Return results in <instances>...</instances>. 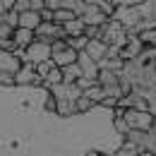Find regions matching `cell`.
Listing matches in <instances>:
<instances>
[{
  "label": "cell",
  "mask_w": 156,
  "mask_h": 156,
  "mask_svg": "<svg viewBox=\"0 0 156 156\" xmlns=\"http://www.w3.org/2000/svg\"><path fill=\"white\" fill-rule=\"evenodd\" d=\"M51 60H53V65H55V67L72 65V62H77V51L67 46V48H62V51H55V53H51Z\"/></svg>",
  "instance_id": "4fadbf2b"
},
{
  "label": "cell",
  "mask_w": 156,
  "mask_h": 156,
  "mask_svg": "<svg viewBox=\"0 0 156 156\" xmlns=\"http://www.w3.org/2000/svg\"><path fill=\"white\" fill-rule=\"evenodd\" d=\"M55 65H53V60H43V62H39V65H34V70H36V75L41 77V82H43V77L53 70Z\"/></svg>",
  "instance_id": "83f0119b"
},
{
  "label": "cell",
  "mask_w": 156,
  "mask_h": 156,
  "mask_svg": "<svg viewBox=\"0 0 156 156\" xmlns=\"http://www.w3.org/2000/svg\"><path fill=\"white\" fill-rule=\"evenodd\" d=\"M75 84H77V87L82 89V91H87V89H89L91 84H96V79H91V77H79L77 82H75Z\"/></svg>",
  "instance_id": "1f68e13d"
},
{
  "label": "cell",
  "mask_w": 156,
  "mask_h": 156,
  "mask_svg": "<svg viewBox=\"0 0 156 156\" xmlns=\"http://www.w3.org/2000/svg\"><path fill=\"white\" fill-rule=\"evenodd\" d=\"M60 72H62V82H77L82 77V70H79L77 62H72V65H65V67H60Z\"/></svg>",
  "instance_id": "d6986e66"
},
{
  "label": "cell",
  "mask_w": 156,
  "mask_h": 156,
  "mask_svg": "<svg viewBox=\"0 0 156 156\" xmlns=\"http://www.w3.org/2000/svg\"><path fill=\"white\" fill-rule=\"evenodd\" d=\"M75 17H77V15H75L72 10H65V7H60V10H55V12H53V22H55V24H60V27H62L65 22L75 20Z\"/></svg>",
  "instance_id": "7402d4cb"
},
{
  "label": "cell",
  "mask_w": 156,
  "mask_h": 156,
  "mask_svg": "<svg viewBox=\"0 0 156 156\" xmlns=\"http://www.w3.org/2000/svg\"><path fill=\"white\" fill-rule=\"evenodd\" d=\"M101 41L108 43L111 48H122L127 43V29L115 20H108L103 24V34H101Z\"/></svg>",
  "instance_id": "7a4b0ae2"
},
{
  "label": "cell",
  "mask_w": 156,
  "mask_h": 156,
  "mask_svg": "<svg viewBox=\"0 0 156 156\" xmlns=\"http://www.w3.org/2000/svg\"><path fill=\"white\" fill-rule=\"evenodd\" d=\"M12 10H15V12H27V10H29V0H15Z\"/></svg>",
  "instance_id": "836d02e7"
},
{
  "label": "cell",
  "mask_w": 156,
  "mask_h": 156,
  "mask_svg": "<svg viewBox=\"0 0 156 156\" xmlns=\"http://www.w3.org/2000/svg\"><path fill=\"white\" fill-rule=\"evenodd\" d=\"M84 53H87L91 60L101 62V60L108 55V43H103L101 39H89V41H87V48H84Z\"/></svg>",
  "instance_id": "30bf717a"
},
{
  "label": "cell",
  "mask_w": 156,
  "mask_h": 156,
  "mask_svg": "<svg viewBox=\"0 0 156 156\" xmlns=\"http://www.w3.org/2000/svg\"><path fill=\"white\" fill-rule=\"evenodd\" d=\"M122 118L127 122L130 130H151L154 125V115L149 111H139V108H122Z\"/></svg>",
  "instance_id": "3957f363"
},
{
  "label": "cell",
  "mask_w": 156,
  "mask_h": 156,
  "mask_svg": "<svg viewBox=\"0 0 156 156\" xmlns=\"http://www.w3.org/2000/svg\"><path fill=\"white\" fill-rule=\"evenodd\" d=\"M2 15H5V7H2V5H0V20H2Z\"/></svg>",
  "instance_id": "60d3db41"
},
{
  "label": "cell",
  "mask_w": 156,
  "mask_h": 156,
  "mask_svg": "<svg viewBox=\"0 0 156 156\" xmlns=\"http://www.w3.org/2000/svg\"><path fill=\"white\" fill-rule=\"evenodd\" d=\"M82 94H84L87 98H91L94 103H101V101L106 98V91H103V87H101L98 82H96V84H91V87H89L87 91H82Z\"/></svg>",
  "instance_id": "ffe728a7"
},
{
  "label": "cell",
  "mask_w": 156,
  "mask_h": 156,
  "mask_svg": "<svg viewBox=\"0 0 156 156\" xmlns=\"http://www.w3.org/2000/svg\"><path fill=\"white\" fill-rule=\"evenodd\" d=\"M94 106H96V103H94L91 98H87L84 94H82V96L75 101V111H77V113H89V111H91Z\"/></svg>",
  "instance_id": "cb8c5ba5"
},
{
  "label": "cell",
  "mask_w": 156,
  "mask_h": 156,
  "mask_svg": "<svg viewBox=\"0 0 156 156\" xmlns=\"http://www.w3.org/2000/svg\"><path fill=\"white\" fill-rule=\"evenodd\" d=\"M34 39L53 43L55 39H65V31H62V27L55 24V22H41L39 27L34 29Z\"/></svg>",
  "instance_id": "8992f818"
},
{
  "label": "cell",
  "mask_w": 156,
  "mask_h": 156,
  "mask_svg": "<svg viewBox=\"0 0 156 156\" xmlns=\"http://www.w3.org/2000/svg\"><path fill=\"white\" fill-rule=\"evenodd\" d=\"M137 60H142V62H154L156 60V46H144Z\"/></svg>",
  "instance_id": "4316f807"
},
{
  "label": "cell",
  "mask_w": 156,
  "mask_h": 156,
  "mask_svg": "<svg viewBox=\"0 0 156 156\" xmlns=\"http://www.w3.org/2000/svg\"><path fill=\"white\" fill-rule=\"evenodd\" d=\"M46 111H51V113H55V98L48 94V98H46Z\"/></svg>",
  "instance_id": "d590c367"
},
{
  "label": "cell",
  "mask_w": 156,
  "mask_h": 156,
  "mask_svg": "<svg viewBox=\"0 0 156 156\" xmlns=\"http://www.w3.org/2000/svg\"><path fill=\"white\" fill-rule=\"evenodd\" d=\"M101 34H103V27H84L87 39H101Z\"/></svg>",
  "instance_id": "f546056e"
},
{
  "label": "cell",
  "mask_w": 156,
  "mask_h": 156,
  "mask_svg": "<svg viewBox=\"0 0 156 156\" xmlns=\"http://www.w3.org/2000/svg\"><path fill=\"white\" fill-rule=\"evenodd\" d=\"M60 82H62V72H60V67H53V70L43 77L41 84H43L46 89H51V87H55V84H60Z\"/></svg>",
  "instance_id": "44dd1931"
},
{
  "label": "cell",
  "mask_w": 156,
  "mask_h": 156,
  "mask_svg": "<svg viewBox=\"0 0 156 156\" xmlns=\"http://www.w3.org/2000/svg\"><path fill=\"white\" fill-rule=\"evenodd\" d=\"M43 7H46V10H51V12H55V10L62 7V0H43Z\"/></svg>",
  "instance_id": "d6a6232c"
},
{
  "label": "cell",
  "mask_w": 156,
  "mask_h": 156,
  "mask_svg": "<svg viewBox=\"0 0 156 156\" xmlns=\"http://www.w3.org/2000/svg\"><path fill=\"white\" fill-rule=\"evenodd\" d=\"M22 65V60L15 55V51H2L0 48V72H17Z\"/></svg>",
  "instance_id": "7c38bea8"
},
{
  "label": "cell",
  "mask_w": 156,
  "mask_h": 156,
  "mask_svg": "<svg viewBox=\"0 0 156 156\" xmlns=\"http://www.w3.org/2000/svg\"><path fill=\"white\" fill-rule=\"evenodd\" d=\"M139 41L144 43V46H156V27H149V29H142L139 34Z\"/></svg>",
  "instance_id": "603a6c76"
},
{
  "label": "cell",
  "mask_w": 156,
  "mask_h": 156,
  "mask_svg": "<svg viewBox=\"0 0 156 156\" xmlns=\"http://www.w3.org/2000/svg\"><path fill=\"white\" fill-rule=\"evenodd\" d=\"M139 2H144V0H113V5H139Z\"/></svg>",
  "instance_id": "8d00e7d4"
},
{
  "label": "cell",
  "mask_w": 156,
  "mask_h": 156,
  "mask_svg": "<svg viewBox=\"0 0 156 156\" xmlns=\"http://www.w3.org/2000/svg\"><path fill=\"white\" fill-rule=\"evenodd\" d=\"M62 31H65V39H67V36H82V34H84V22L79 20V17H75V20L62 24Z\"/></svg>",
  "instance_id": "e0dca14e"
},
{
  "label": "cell",
  "mask_w": 156,
  "mask_h": 156,
  "mask_svg": "<svg viewBox=\"0 0 156 156\" xmlns=\"http://www.w3.org/2000/svg\"><path fill=\"white\" fill-rule=\"evenodd\" d=\"M139 151H137L132 144H127V142H122V147L120 149H115V151H111V154H106V156H137Z\"/></svg>",
  "instance_id": "484cf974"
},
{
  "label": "cell",
  "mask_w": 156,
  "mask_h": 156,
  "mask_svg": "<svg viewBox=\"0 0 156 156\" xmlns=\"http://www.w3.org/2000/svg\"><path fill=\"white\" fill-rule=\"evenodd\" d=\"M41 24V15L36 12V10H27V12H20V24L17 27H22V29H36Z\"/></svg>",
  "instance_id": "9a60e30c"
},
{
  "label": "cell",
  "mask_w": 156,
  "mask_h": 156,
  "mask_svg": "<svg viewBox=\"0 0 156 156\" xmlns=\"http://www.w3.org/2000/svg\"><path fill=\"white\" fill-rule=\"evenodd\" d=\"M55 115H60V118L77 115V111H75V101H55Z\"/></svg>",
  "instance_id": "ac0fdd59"
},
{
  "label": "cell",
  "mask_w": 156,
  "mask_h": 156,
  "mask_svg": "<svg viewBox=\"0 0 156 156\" xmlns=\"http://www.w3.org/2000/svg\"><path fill=\"white\" fill-rule=\"evenodd\" d=\"M29 10L41 12V10H43V0H29Z\"/></svg>",
  "instance_id": "e575fe53"
},
{
  "label": "cell",
  "mask_w": 156,
  "mask_h": 156,
  "mask_svg": "<svg viewBox=\"0 0 156 156\" xmlns=\"http://www.w3.org/2000/svg\"><path fill=\"white\" fill-rule=\"evenodd\" d=\"M87 156H101V154H98V151H89Z\"/></svg>",
  "instance_id": "ab89813d"
},
{
  "label": "cell",
  "mask_w": 156,
  "mask_h": 156,
  "mask_svg": "<svg viewBox=\"0 0 156 156\" xmlns=\"http://www.w3.org/2000/svg\"><path fill=\"white\" fill-rule=\"evenodd\" d=\"M31 41H34V31H31V29H22V27H17V29L12 31V43H15V51H17V48H20V51H24Z\"/></svg>",
  "instance_id": "5bb4252c"
},
{
  "label": "cell",
  "mask_w": 156,
  "mask_h": 156,
  "mask_svg": "<svg viewBox=\"0 0 156 156\" xmlns=\"http://www.w3.org/2000/svg\"><path fill=\"white\" fill-rule=\"evenodd\" d=\"M12 27L10 24H5V22H0V48L2 51H15V43H12Z\"/></svg>",
  "instance_id": "2e32d148"
},
{
  "label": "cell",
  "mask_w": 156,
  "mask_h": 156,
  "mask_svg": "<svg viewBox=\"0 0 156 156\" xmlns=\"http://www.w3.org/2000/svg\"><path fill=\"white\" fill-rule=\"evenodd\" d=\"M65 41H67V46H70V48H75V51L79 53V51H84V48H87V41H89V39L82 34V36H67Z\"/></svg>",
  "instance_id": "d4e9b609"
},
{
  "label": "cell",
  "mask_w": 156,
  "mask_h": 156,
  "mask_svg": "<svg viewBox=\"0 0 156 156\" xmlns=\"http://www.w3.org/2000/svg\"><path fill=\"white\" fill-rule=\"evenodd\" d=\"M48 91H51V96L55 98V101H77L82 96V89H79L75 82H60L55 87H51Z\"/></svg>",
  "instance_id": "52a82bcc"
},
{
  "label": "cell",
  "mask_w": 156,
  "mask_h": 156,
  "mask_svg": "<svg viewBox=\"0 0 156 156\" xmlns=\"http://www.w3.org/2000/svg\"><path fill=\"white\" fill-rule=\"evenodd\" d=\"M137 156H154V154H151V151H139Z\"/></svg>",
  "instance_id": "f35d334b"
},
{
  "label": "cell",
  "mask_w": 156,
  "mask_h": 156,
  "mask_svg": "<svg viewBox=\"0 0 156 156\" xmlns=\"http://www.w3.org/2000/svg\"><path fill=\"white\" fill-rule=\"evenodd\" d=\"M15 55L22 60V62H31V65H39L43 60H51V43H46V41H39L34 39L24 51H15Z\"/></svg>",
  "instance_id": "6da1fadb"
},
{
  "label": "cell",
  "mask_w": 156,
  "mask_h": 156,
  "mask_svg": "<svg viewBox=\"0 0 156 156\" xmlns=\"http://www.w3.org/2000/svg\"><path fill=\"white\" fill-rule=\"evenodd\" d=\"M149 5H151V17H154V22H156V0H149Z\"/></svg>",
  "instance_id": "74e56055"
},
{
  "label": "cell",
  "mask_w": 156,
  "mask_h": 156,
  "mask_svg": "<svg viewBox=\"0 0 156 156\" xmlns=\"http://www.w3.org/2000/svg\"><path fill=\"white\" fill-rule=\"evenodd\" d=\"M132 91H139V94L156 91V65L154 62H144V65H142L139 79H137V84H135Z\"/></svg>",
  "instance_id": "5b68a950"
},
{
  "label": "cell",
  "mask_w": 156,
  "mask_h": 156,
  "mask_svg": "<svg viewBox=\"0 0 156 156\" xmlns=\"http://www.w3.org/2000/svg\"><path fill=\"white\" fill-rule=\"evenodd\" d=\"M15 84H20V87L41 84V77L36 75V70H34V65H31V62H22V65H20V70L15 72Z\"/></svg>",
  "instance_id": "9c48e42d"
},
{
  "label": "cell",
  "mask_w": 156,
  "mask_h": 156,
  "mask_svg": "<svg viewBox=\"0 0 156 156\" xmlns=\"http://www.w3.org/2000/svg\"><path fill=\"white\" fill-rule=\"evenodd\" d=\"M5 24H10L12 29H17V24H20V12H15V10H5V15H2V20Z\"/></svg>",
  "instance_id": "f1b7e54d"
},
{
  "label": "cell",
  "mask_w": 156,
  "mask_h": 156,
  "mask_svg": "<svg viewBox=\"0 0 156 156\" xmlns=\"http://www.w3.org/2000/svg\"><path fill=\"white\" fill-rule=\"evenodd\" d=\"M154 65H156V60H154Z\"/></svg>",
  "instance_id": "b9f144b4"
},
{
  "label": "cell",
  "mask_w": 156,
  "mask_h": 156,
  "mask_svg": "<svg viewBox=\"0 0 156 156\" xmlns=\"http://www.w3.org/2000/svg\"><path fill=\"white\" fill-rule=\"evenodd\" d=\"M77 65H79V70H82V77L96 79V75H98V62H96V60H91L84 51H79V53H77Z\"/></svg>",
  "instance_id": "8fae6325"
},
{
  "label": "cell",
  "mask_w": 156,
  "mask_h": 156,
  "mask_svg": "<svg viewBox=\"0 0 156 156\" xmlns=\"http://www.w3.org/2000/svg\"><path fill=\"white\" fill-rule=\"evenodd\" d=\"M79 20L84 22V27H103L111 17H108L98 5H84V10H82Z\"/></svg>",
  "instance_id": "ba28073f"
},
{
  "label": "cell",
  "mask_w": 156,
  "mask_h": 156,
  "mask_svg": "<svg viewBox=\"0 0 156 156\" xmlns=\"http://www.w3.org/2000/svg\"><path fill=\"white\" fill-rule=\"evenodd\" d=\"M0 87H15V75L12 72H0Z\"/></svg>",
  "instance_id": "4dcf8cb0"
},
{
  "label": "cell",
  "mask_w": 156,
  "mask_h": 156,
  "mask_svg": "<svg viewBox=\"0 0 156 156\" xmlns=\"http://www.w3.org/2000/svg\"><path fill=\"white\" fill-rule=\"evenodd\" d=\"M111 20L120 22L125 29H135L137 31V24L142 20V15H139L137 5H118L115 10H113V17H111Z\"/></svg>",
  "instance_id": "277c9868"
}]
</instances>
